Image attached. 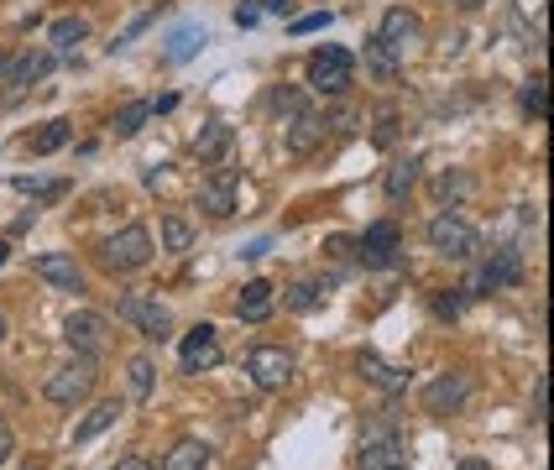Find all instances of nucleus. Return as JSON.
<instances>
[{
    "label": "nucleus",
    "mask_w": 554,
    "mask_h": 470,
    "mask_svg": "<svg viewBox=\"0 0 554 470\" xmlns=\"http://www.w3.org/2000/svg\"><path fill=\"white\" fill-rule=\"evenodd\" d=\"M413 183H419V157H403V162H392V168H387L382 194H387L392 204H403V199L413 194Z\"/></svg>",
    "instance_id": "nucleus-20"
},
{
    "label": "nucleus",
    "mask_w": 554,
    "mask_h": 470,
    "mask_svg": "<svg viewBox=\"0 0 554 470\" xmlns=\"http://www.w3.org/2000/svg\"><path fill=\"white\" fill-rule=\"evenodd\" d=\"M6 256H11V241H0V267H6Z\"/></svg>",
    "instance_id": "nucleus-46"
},
{
    "label": "nucleus",
    "mask_w": 554,
    "mask_h": 470,
    "mask_svg": "<svg viewBox=\"0 0 554 470\" xmlns=\"http://www.w3.org/2000/svg\"><path fill=\"white\" fill-rule=\"evenodd\" d=\"M398 141V115H382V126H377V147H392Z\"/></svg>",
    "instance_id": "nucleus-38"
},
{
    "label": "nucleus",
    "mask_w": 554,
    "mask_h": 470,
    "mask_svg": "<svg viewBox=\"0 0 554 470\" xmlns=\"http://www.w3.org/2000/svg\"><path fill=\"white\" fill-rule=\"evenodd\" d=\"M460 309H466V298H455V293H434V314H440V319H455Z\"/></svg>",
    "instance_id": "nucleus-36"
},
{
    "label": "nucleus",
    "mask_w": 554,
    "mask_h": 470,
    "mask_svg": "<svg viewBox=\"0 0 554 470\" xmlns=\"http://www.w3.org/2000/svg\"><path fill=\"white\" fill-rule=\"evenodd\" d=\"M544 418H549V376L534 382V423H544Z\"/></svg>",
    "instance_id": "nucleus-37"
},
{
    "label": "nucleus",
    "mask_w": 554,
    "mask_h": 470,
    "mask_svg": "<svg viewBox=\"0 0 554 470\" xmlns=\"http://www.w3.org/2000/svg\"><path fill=\"white\" fill-rule=\"evenodd\" d=\"M398 470H408V465H398Z\"/></svg>",
    "instance_id": "nucleus-49"
},
{
    "label": "nucleus",
    "mask_w": 554,
    "mask_h": 470,
    "mask_svg": "<svg viewBox=\"0 0 554 470\" xmlns=\"http://www.w3.org/2000/svg\"><path fill=\"white\" fill-rule=\"evenodd\" d=\"M204 42H210V32H204V27H178V32L168 37V58H173V63H189Z\"/></svg>",
    "instance_id": "nucleus-25"
},
{
    "label": "nucleus",
    "mask_w": 554,
    "mask_h": 470,
    "mask_svg": "<svg viewBox=\"0 0 554 470\" xmlns=\"http://www.w3.org/2000/svg\"><path fill=\"white\" fill-rule=\"evenodd\" d=\"M183 371H215L220 366V340H215V329L210 324H199V329H189V335H183Z\"/></svg>",
    "instance_id": "nucleus-14"
},
{
    "label": "nucleus",
    "mask_w": 554,
    "mask_h": 470,
    "mask_svg": "<svg viewBox=\"0 0 554 470\" xmlns=\"http://www.w3.org/2000/svg\"><path fill=\"white\" fill-rule=\"evenodd\" d=\"M518 105L534 115V121H544V110H549V84H544V79H528V84L518 89Z\"/></svg>",
    "instance_id": "nucleus-29"
},
{
    "label": "nucleus",
    "mask_w": 554,
    "mask_h": 470,
    "mask_svg": "<svg viewBox=\"0 0 554 470\" xmlns=\"http://www.w3.org/2000/svg\"><path fill=\"white\" fill-rule=\"evenodd\" d=\"M230 141H236V126L230 121H204L199 136H194V157L199 162H220L230 152Z\"/></svg>",
    "instance_id": "nucleus-18"
},
{
    "label": "nucleus",
    "mask_w": 554,
    "mask_h": 470,
    "mask_svg": "<svg viewBox=\"0 0 554 470\" xmlns=\"http://www.w3.org/2000/svg\"><path fill=\"white\" fill-rule=\"evenodd\" d=\"M100 262H105V272H142V267L152 262V235H147V225L115 230L110 241L100 246Z\"/></svg>",
    "instance_id": "nucleus-3"
},
{
    "label": "nucleus",
    "mask_w": 554,
    "mask_h": 470,
    "mask_svg": "<svg viewBox=\"0 0 554 470\" xmlns=\"http://www.w3.org/2000/svg\"><path fill=\"white\" fill-rule=\"evenodd\" d=\"M163 246H168V251H189V246H194V230H189V220L168 215V220H163Z\"/></svg>",
    "instance_id": "nucleus-33"
},
{
    "label": "nucleus",
    "mask_w": 554,
    "mask_h": 470,
    "mask_svg": "<svg viewBox=\"0 0 554 470\" xmlns=\"http://www.w3.org/2000/svg\"><path fill=\"white\" fill-rule=\"evenodd\" d=\"M32 272L42 282H53L58 293H84V272H79L74 256H63V251H42L37 262H32Z\"/></svg>",
    "instance_id": "nucleus-13"
},
{
    "label": "nucleus",
    "mask_w": 554,
    "mask_h": 470,
    "mask_svg": "<svg viewBox=\"0 0 554 470\" xmlns=\"http://www.w3.org/2000/svg\"><path fill=\"white\" fill-rule=\"evenodd\" d=\"M377 42H382V47H392V53L403 58L408 47L419 42V16H413L408 6H392V11L382 16V27H377Z\"/></svg>",
    "instance_id": "nucleus-15"
},
{
    "label": "nucleus",
    "mask_w": 554,
    "mask_h": 470,
    "mask_svg": "<svg viewBox=\"0 0 554 470\" xmlns=\"http://www.w3.org/2000/svg\"><path fill=\"white\" fill-rule=\"evenodd\" d=\"M115 319H126V324H136L142 329L147 340H173V314L163 309V303H157L152 293H126L121 303H115Z\"/></svg>",
    "instance_id": "nucleus-4"
},
{
    "label": "nucleus",
    "mask_w": 554,
    "mask_h": 470,
    "mask_svg": "<svg viewBox=\"0 0 554 470\" xmlns=\"http://www.w3.org/2000/svg\"><path fill=\"white\" fill-rule=\"evenodd\" d=\"M304 79H309L314 94L340 100V94L356 84V58L345 53V47H319V53H309V63H304Z\"/></svg>",
    "instance_id": "nucleus-1"
},
{
    "label": "nucleus",
    "mask_w": 554,
    "mask_h": 470,
    "mask_svg": "<svg viewBox=\"0 0 554 470\" xmlns=\"http://www.w3.org/2000/svg\"><path fill=\"white\" fill-rule=\"evenodd\" d=\"M11 460V429H6V418H0V465Z\"/></svg>",
    "instance_id": "nucleus-43"
},
{
    "label": "nucleus",
    "mask_w": 554,
    "mask_h": 470,
    "mask_svg": "<svg viewBox=\"0 0 554 470\" xmlns=\"http://www.w3.org/2000/svg\"><path fill=\"white\" fill-rule=\"evenodd\" d=\"M455 470H492V460H460Z\"/></svg>",
    "instance_id": "nucleus-45"
},
{
    "label": "nucleus",
    "mask_w": 554,
    "mask_h": 470,
    "mask_svg": "<svg viewBox=\"0 0 554 470\" xmlns=\"http://www.w3.org/2000/svg\"><path fill=\"white\" fill-rule=\"evenodd\" d=\"M272 110H277V115H283V121H288V115H298V110H304V100H298L293 89H277V94H272Z\"/></svg>",
    "instance_id": "nucleus-35"
},
{
    "label": "nucleus",
    "mask_w": 554,
    "mask_h": 470,
    "mask_svg": "<svg viewBox=\"0 0 554 470\" xmlns=\"http://www.w3.org/2000/svg\"><path fill=\"white\" fill-rule=\"evenodd\" d=\"M48 37H53V47H58V53H74V47H79V42L89 37V27H84L79 16H58Z\"/></svg>",
    "instance_id": "nucleus-27"
},
{
    "label": "nucleus",
    "mask_w": 554,
    "mask_h": 470,
    "mask_svg": "<svg viewBox=\"0 0 554 470\" xmlns=\"http://www.w3.org/2000/svg\"><path fill=\"white\" fill-rule=\"evenodd\" d=\"M434 194H440L445 204H460L471 194V173H440V183H434Z\"/></svg>",
    "instance_id": "nucleus-32"
},
{
    "label": "nucleus",
    "mask_w": 554,
    "mask_h": 470,
    "mask_svg": "<svg viewBox=\"0 0 554 470\" xmlns=\"http://www.w3.org/2000/svg\"><path fill=\"white\" fill-rule=\"evenodd\" d=\"M115 470H157V465H152V460H142V455H126V460L115 465Z\"/></svg>",
    "instance_id": "nucleus-42"
},
{
    "label": "nucleus",
    "mask_w": 554,
    "mask_h": 470,
    "mask_svg": "<svg viewBox=\"0 0 554 470\" xmlns=\"http://www.w3.org/2000/svg\"><path fill=\"white\" fill-rule=\"evenodd\" d=\"M89 387H95V361H74V366H63V371H53L48 382H42V397L48 403H58V408H74V403H84L89 397Z\"/></svg>",
    "instance_id": "nucleus-5"
},
{
    "label": "nucleus",
    "mask_w": 554,
    "mask_h": 470,
    "mask_svg": "<svg viewBox=\"0 0 554 470\" xmlns=\"http://www.w3.org/2000/svg\"><path fill=\"white\" fill-rule=\"evenodd\" d=\"M518 282H523V256H518L513 246H502L492 262L466 282V288H471V293H497V288H518Z\"/></svg>",
    "instance_id": "nucleus-11"
},
{
    "label": "nucleus",
    "mask_w": 554,
    "mask_h": 470,
    "mask_svg": "<svg viewBox=\"0 0 554 470\" xmlns=\"http://www.w3.org/2000/svg\"><path fill=\"white\" fill-rule=\"evenodd\" d=\"M0 74H6V58H0Z\"/></svg>",
    "instance_id": "nucleus-48"
},
{
    "label": "nucleus",
    "mask_w": 554,
    "mask_h": 470,
    "mask_svg": "<svg viewBox=\"0 0 554 470\" xmlns=\"http://www.w3.org/2000/svg\"><path fill=\"white\" fill-rule=\"evenodd\" d=\"M63 340L79 350V356H89L95 361L100 350L110 345V319L105 314H95V309H79V314H68V324H63Z\"/></svg>",
    "instance_id": "nucleus-8"
},
{
    "label": "nucleus",
    "mask_w": 554,
    "mask_h": 470,
    "mask_svg": "<svg viewBox=\"0 0 554 470\" xmlns=\"http://www.w3.org/2000/svg\"><path fill=\"white\" fill-rule=\"evenodd\" d=\"M48 68H53V53H21L6 63V79L11 84H37V79H48Z\"/></svg>",
    "instance_id": "nucleus-21"
},
{
    "label": "nucleus",
    "mask_w": 554,
    "mask_h": 470,
    "mask_svg": "<svg viewBox=\"0 0 554 470\" xmlns=\"http://www.w3.org/2000/svg\"><path fill=\"white\" fill-rule=\"evenodd\" d=\"M152 382H157L152 356H136L131 361V397H136V403H147V397H152Z\"/></svg>",
    "instance_id": "nucleus-28"
},
{
    "label": "nucleus",
    "mask_w": 554,
    "mask_h": 470,
    "mask_svg": "<svg viewBox=\"0 0 554 470\" xmlns=\"http://www.w3.org/2000/svg\"><path fill=\"white\" fill-rule=\"evenodd\" d=\"M356 366H361L366 382H372L377 392H387V397H392V392H403V387H408V376H413V371H403V366H387L377 350H361V361H356Z\"/></svg>",
    "instance_id": "nucleus-16"
},
{
    "label": "nucleus",
    "mask_w": 554,
    "mask_h": 470,
    "mask_svg": "<svg viewBox=\"0 0 554 470\" xmlns=\"http://www.w3.org/2000/svg\"><path fill=\"white\" fill-rule=\"evenodd\" d=\"M272 303H277V298H272V282L257 277V282H246V288H241L236 319H241V324H267V319H272Z\"/></svg>",
    "instance_id": "nucleus-17"
},
{
    "label": "nucleus",
    "mask_w": 554,
    "mask_h": 470,
    "mask_svg": "<svg viewBox=\"0 0 554 470\" xmlns=\"http://www.w3.org/2000/svg\"><path fill=\"white\" fill-rule=\"evenodd\" d=\"M115 423H121V403H100L95 413H89L79 429H74V444H89V439H100L105 429H115Z\"/></svg>",
    "instance_id": "nucleus-23"
},
{
    "label": "nucleus",
    "mask_w": 554,
    "mask_h": 470,
    "mask_svg": "<svg viewBox=\"0 0 554 470\" xmlns=\"http://www.w3.org/2000/svg\"><path fill=\"white\" fill-rule=\"evenodd\" d=\"M319 298H325L319 282H293V288H288V309L293 314H309V309H319Z\"/></svg>",
    "instance_id": "nucleus-31"
},
{
    "label": "nucleus",
    "mask_w": 554,
    "mask_h": 470,
    "mask_svg": "<svg viewBox=\"0 0 554 470\" xmlns=\"http://www.w3.org/2000/svg\"><path fill=\"white\" fill-rule=\"evenodd\" d=\"M262 11H257V0H246V6H236V27H257Z\"/></svg>",
    "instance_id": "nucleus-39"
},
{
    "label": "nucleus",
    "mask_w": 554,
    "mask_h": 470,
    "mask_svg": "<svg viewBox=\"0 0 554 470\" xmlns=\"http://www.w3.org/2000/svg\"><path fill=\"white\" fill-rule=\"evenodd\" d=\"M361 262L366 267H382V272H392V267H403V235H398V225L392 220H377V225H366V235H361Z\"/></svg>",
    "instance_id": "nucleus-7"
},
{
    "label": "nucleus",
    "mask_w": 554,
    "mask_h": 470,
    "mask_svg": "<svg viewBox=\"0 0 554 470\" xmlns=\"http://www.w3.org/2000/svg\"><path fill=\"white\" fill-rule=\"evenodd\" d=\"M325 27H335V11H314V16H298L293 21V37H309V32H325Z\"/></svg>",
    "instance_id": "nucleus-34"
},
{
    "label": "nucleus",
    "mask_w": 554,
    "mask_h": 470,
    "mask_svg": "<svg viewBox=\"0 0 554 470\" xmlns=\"http://www.w3.org/2000/svg\"><path fill=\"white\" fill-rule=\"evenodd\" d=\"M356 465H361V470H398V465H408V460H403V439L392 434V429L366 434V439H361Z\"/></svg>",
    "instance_id": "nucleus-12"
},
{
    "label": "nucleus",
    "mask_w": 554,
    "mask_h": 470,
    "mask_svg": "<svg viewBox=\"0 0 554 470\" xmlns=\"http://www.w3.org/2000/svg\"><path fill=\"white\" fill-rule=\"evenodd\" d=\"M199 209H210L215 220H225V215H236V178L230 173H220V178H210L199 188Z\"/></svg>",
    "instance_id": "nucleus-19"
},
{
    "label": "nucleus",
    "mask_w": 554,
    "mask_h": 470,
    "mask_svg": "<svg viewBox=\"0 0 554 470\" xmlns=\"http://www.w3.org/2000/svg\"><path fill=\"white\" fill-rule=\"evenodd\" d=\"M257 11H272V16H288L293 0H257Z\"/></svg>",
    "instance_id": "nucleus-41"
},
{
    "label": "nucleus",
    "mask_w": 554,
    "mask_h": 470,
    "mask_svg": "<svg viewBox=\"0 0 554 470\" xmlns=\"http://www.w3.org/2000/svg\"><path fill=\"white\" fill-rule=\"evenodd\" d=\"M361 58H366V68H372V74H377L382 84H392V79H398V53H392V47H382L377 37L361 47Z\"/></svg>",
    "instance_id": "nucleus-24"
},
{
    "label": "nucleus",
    "mask_w": 554,
    "mask_h": 470,
    "mask_svg": "<svg viewBox=\"0 0 554 470\" xmlns=\"http://www.w3.org/2000/svg\"><path fill=\"white\" fill-rule=\"evenodd\" d=\"M147 121H152V100H131L115 110V136H136Z\"/></svg>",
    "instance_id": "nucleus-26"
},
{
    "label": "nucleus",
    "mask_w": 554,
    "mask_h": 470,
    "mask_svg": "<svg viewBox=\"0 0 554 470\" xmlns=\"http://www.w3.org/2000/svg\"><path fill=\"white\" fill-rule=\"evenodd\" d=\"M450 6H460V11H481V6H492V0H450Z\"/></svg>",
    "instance_id": "nucleus-44"
},
{
    "label": "nucleus",
    "mask_w": 554,
    "mask_h": 470,
    "mask_svg": "<svg viewBox=\"0 0 554 470\" xmlns=\"http://www.w3.org/2000/svg\"><path fill=\"white\" fill-rule=\"evenodd\" d=\"M163 470H210V444H199V439L173 444V455L163 460Z\"/></svg>",
    "instance_id": "nucleus-22"
},
{
    "label": "nucleus",
    "mask_w": 554,
    "mask_h": 470,
    "mask_svg": "<svg viewBox=\"0 0 554 470\" xmlns=\"http://www.w3.org/2000/svg\"><path fill=\"white\" fill-rule=\"evenodd\" d=\"M325 131H330L325 110H309V105L283 121V141H288V152H293V157H309L314 147H325Z\"/></svg>",
    "instance_id": "nucleus-9"
},
{
    "label": "nucleus",
    "mask_w": 554,
    "mask_h": 470,
    "mask_svg": "<svg viewBox=\"0 0 554 470\" xmlns=\"http://www.w3.org/2000/svg\"><path fill=\"white\" fill-rule=\"evenodd\" d=\"M466 397H471V376L466 371H445V376H434V382L424 387V408L450 418V413L466 408Z\"/></svg>",
    "instance_id": "nucleus-10"
},
{
    "label": "nucleus",
    "mask_w": 554,
    "mask_h": 470,
    "mask_svg": "<svg viewBox=\"0 0 554 470\" xmlns=\"http://www.w3.org/2000/svg\"><path fill=\"white\" fill-rule=\"evenodd\" d=\"M63 141H68V121H48V126H42V131L27 141V147H32L37 157H48V152H58V147H63Z\"/></svg>",
    "instance_id": "nucleus-30"
},
{
    "label": "nucleus",
    "mask_w": 554,
    "mask_h": 470,
    "mask_svg": "<svg viewBox=\"0 0 554 470\" xmlns=\"http://www.w3.org/2000/svg\"><path fill=\"white\" fill-rule=\"evenodd\" d=\"M0 340H6V314H0Z\"/></svg>",
    "instance_id": "nucleus-47"
},
{
    "label": "nucleus",
    "mask_w": 554,
    "mask_h": 470,
    "mask_svg": "<svg viewBox=\"0 0 554 470\" xmlns=\"http://www.w3.org/2000/svg\"><path fill=\"white\" fill-rule=\"evenodd\" d=\"M424 235H429V246L440 256H450V262H471V256L481 251V235L471 230V220H460L455 209H440Z\"/></svg>",
    "instance_id": "nucleus-2"
},
{
    "label": "nucleus",
    "mask_w": 554,
    "mask_h": 470,
    "mask_svg": "<svg viewBox=\"0 0 554 470\" xmlns=\"http://www.w3.org/2000/svg\"><path fill=\"white\" fill-rule=\"evenodd\" d=\"M147 27H152V11H147V16H136V21H131V27H126L121 37H115V47H126V42H131L136 32H147Z\"/></svg>",
    "instance_id": "nucleus-40"
},
{
    "label": "nucleus",
    "mask_w": 554,
    "mask_h": 470,
    "mask_svg": "<svg viewBox=\"0 0 554 470\" xmlns=\"http://www.w3.org/2000/svg\"><path fill=\"white\" fill-rule=\"evenodd\" d=\"M246 376H251L262 392H283V387L293 382V356H288L283 345H257V350L246 356Z\"/></svg>",
    "instance_id": "nucleus-6"
}]
</instances>
